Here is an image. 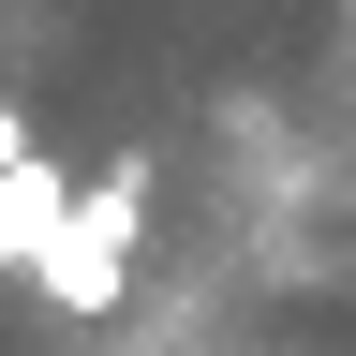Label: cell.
Instances as JSON below:
<instances>
[{
	"label": "cell",
	"instance_id": "obj_1",
	"mask_svg": "<svg viewBox=\"0 0 356 356\" xmlns=\"http://www.w3.org/2000/svg\"><path fill=\"white\" fill-rule=\"evenodd\" d=\"M134 252H149V149H119L104 178H74L60 238H44L30 297L60 312V327H104V312H134Z\"/></svg>",
	"mask_w": 356,
	"mask_h": 356
},
{
	"label": "cell",
	"instance_id": "obj_2",
	"mask_svg": "<svg viewBox=\"0 0 356 356\" xmlns=\"http://www.w3.org/2000/svg\"><path fill=\"white\" fill-rule=\"evenodd\" d=\"M60 208H74V163H44V149H0V282H30V267H44Z\"/></svg>",
	"mask_w": 356,
	"mask_h": 356
}]
</instances>
